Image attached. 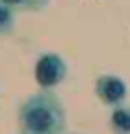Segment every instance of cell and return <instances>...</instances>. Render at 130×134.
<instances>
[{"instance_id": "cell-1", "label": "cell", "mask_w": 130, "mask_h": 134, "mask_svg": "<svg viewBox=\"0 0 130 134\" xmlns=\"http://www.w3.org/2000/svg\"><path fill=\"white\" fill-rule=\"evenodd\" d=\"M21 134H66V109L53 89L32 93L18 107Z\"/></svg>"}, {"instance_id": "cell-3", "label": "cell", "mask_w": 130, "mask_h": 134, "mask_svg": "<svg viewBox=\"0 0 130 134\" xmlns=\"http://www.w3.org/2000/svg\"><path fill=\"white\" fill-rule=\"evenodd\" d=\"M94 91L98 96V100L107 107L123 105L128 100V84H126V80L119 77V75H112V73H105V75L96 77Z\"/></svg>"}, {"instance_id": "cell-6", "label": "cell", "mask_w": 130, "mask_h": 134, "mask_svg": "<svg viewBox=\"0 0 130 134\" xmlns=\"http://www.w3.org/2000/svg\"><path fill=\"white\" fill-rule=\"evenodd\" d=\"M50 0H28V12H41Z\"/></svg>"}, {"instance_id": "cell-4", "label": "cell", "mask_w": 130, "mask_h": 134, "mask_svg": "<svg viewBox=\"0 0 130 134\" xmlns=\"http://www.w3.org/2000/svg\"><path fill=\"white\" fill-rule=\"evenodd\" d=\"M110 130L114 134H130V105H116L110 114Z\"/></svg>"}, {"instance_id": "cell-5", "label": "cell", "mask_w": 130, "mask_h": 134, "mask_svg": "<svg viewBox=\"0 0 130 134\" xmlns=\"http://www.w3.org/2000/svg\"><path fill=\"white\" fill-rule=\"evenodd\" d=\"M16 27V9L7 5L5 0H0V36L12 34Z\"/></svg>"}, {"instance_id": "cell-2", "label": "cell", "mask_w": 130, "mask_h": 134, "mask_svg": "<svg viewBox=\"0 0 130 134\" xmlns=\"http://www.w3.org/2000/svg\"><path fill=\"white\" fill-rule=\"evenodd\" d=\"M69 75V64L57 52H43L34 64V80L41 89H55Z\"/></svg>"}]
</instances>
